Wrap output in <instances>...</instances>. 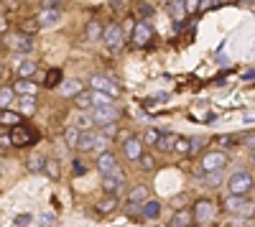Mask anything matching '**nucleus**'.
<instances>
[{
    "mask_svg": "<svg viewBox=\"0 0 255 227\" xmlns=\"http://www.w3.org/2000/svg\"><path fill=\"white\" fill-rule=\"evenodd\" d=\"M36 61H31V59H26V61H18V77H23V79H28V77H33L36 74Z\"/></svg>",
    "mask_w": 255,
    "mask_h": 227,
    "instance_id": "nucleus-20",
    "label": "nucleus"
},
{
    "mask_svg": "<svg viewBox=\"0 0 255 227\" xmlns=\"http://www.w3.org/2000/svg\"><path fill=\"white\" fill-rule=\"evenodd\" d=\"M123 153H125V158H130V161H140V156H143V140L140 138H128L123 143Z\"/></svg>",
    "mask_w": 255,
    "mask_h": 227,
    "instance_id": "nucleus-12",
    "label": "nucleus"
},
{
    "mask_svg": "<svg viewBox=\"0 0 255 227\" xmlns=\"http://www.w3.org/2000/svg\"><path fill=\"white\" fill-rule=\"evenodd\" d=\"M138 15H140V18H151V15H153L151 5H145V3H140V5H138Z\"/></svg>",
    "mask_w": 255,
    "mask_h": 227,
    "instance_id": "nucleus-40",
    "label": "nucleus"
},
{
    "mask_svg": "<svg viewBox=\"0 0 255 227\" xmlns=\"http://www.w3.org/2000/svg\"><path fill=\"white\" fill-rule=\"evenodd\" d=\"M140 212H143L145 220H158V215H161V204H158V202H145L143 207H140Z\"/></svg>",
    "mask_w": 255,
    "mask_h": 227,
    "instance_id": "nucleus-21",
    "label": "nucleus"
},
{
    "mask_svg": "<svg viewBox=\"0 0 255 227\" xmlns=\"http://www.w3.org/2000/svg\"><path fill=\"white\" fill-rule=\"evenodd\" d=\"M13 90H15V95H33L36 97V92H38V87L33 85L31 79H23V77H18V82L13 85Z\"/></svg>",
    "mask_w": 255,
    "mask_h": 227,
    "instance_id": "nucleus-18",
    "label": "nucleus"
},
{
    "mask_svg": "<svg viewBox=\"0 0 255 227\" xmlns=\"http://www.w3.org/2000/svg\"><path fill=\"white\" fill-rule=\"evenodd\" d=\"M59 20H61V8H41V15H38L41 28H54Z\"/></svg>",
    "mask_w": 255,
    "mask_h": 227,
    "instance_id": "nucleus-11",
    "label": "nucleus"
},
{
    "mask_svg": "<svg viewBox=\"0 0 255 227\" xmlns=\"http://www.w3.org/2000/svg\"><path fill=\"white\" fill-rule=\"evenodd\" d=\"M46 166V158L41 156V153H33L31 158H28V171H41Z\"/></svg>",
    "mask_w": 255,
    "mask_h": 227,
    "instance_id": "nucleus-28",
    "label": "nucleus"
},
{
    "mask_svg": "<svg viewBox=\"0 0 255 227\" xmlns=\"http://www.w3.org/2000/svg\"><path fill=\"white\" fill-rule=\"evenodd\" d=\"M191 217H194L197 225H209L212 220H215V202L199 199V202L194 204V210H191Z\"/></svg>",
    "mask_w": 255,
    "mask_h": 227,
    "instance_id": "nucleus-3",
    "label": "nucleus"
},
{
    "mask_svg": "<svg viewBox=\"0 0 255 227\" xmlns=\"http://www.w3.org/2000/svg\"><path fill=\"white\" fill-rule=\"evenodd\" d=\"M220 179H222V169L220 171H204V181L209 184V187H217Z\"/></svg>",
    "mask_w": 255,
    "mask_h": 227,
    "instance_id": "nucleus-30",
    "label": "nucleus"
},
{
    "mask_svg": "<svg viewBox=\"0 0 255 227\" xmlns=\"http://www.w3.org/2000/svg\"><path fill=\"white\" fill-rule=\"evenodd\" d=\"M113 95L108 92H100V90H92V102H95V108H102V105H113Z\"/></svg>",
    "mask_w": 255,
    "mask_h": 227,
    "instance_id": "nucleus-22",
    "label": "nucleus"
},
{
    "mask_svg": "<svg viewBox=\"0 0 255 227\" xmlns=\"http://www.w3.org/2000/svg\"><path fill=\"white\" fill-rule=\"evenodd\" d=\"M79 135H82L79 128H67V130H64V140H67L69 148H77L79 146Z\"/></svg>",
    "mask_w": 255,
    "mask_h": 227,
    "instance_id": "nucleus-25",
    "label": "nucleus"
},
{
    "mask_svg": "<svg viewBox=\"0 0 255 227\" xmlns=\"http://www.w3.org/2000/svg\"><path fill=\"white\" fill-rule=\"evenodd\" d=\"M74 100H77V108H79V110H92V108H95V102H92V92H79Z\"/></svg>",
    "mask_w": 255,
    "mask_h": 227,
    "instance_id": "nucleus-24",
    "label": "nucleus"
},
{
    "mask_svg": "<svg viewBox=\"0 0 255 227\" xmlns=\"http://www.w3.org/2000/svg\"><path fill=\"white\" fill-rule=\"evenodd\" d=\"M115 133H118V122H110V125H102V135L115 138Z\"/></svg>",
    "mask_w": 255,
    "mask_h": 227,
    "instance_id": "nucleus-38",
    "label": "nucleus"
},
{
    "mask_svg": "<svg viewBox=\"0 0 255 227\" xmlns=\"http://www.w3.org/2000/svg\"><path fill=\"white\" fill-rule=\"evenodd\" d=\"M158 138H161V133H158L156 128H148V130H145V138H143V140H145V143H158Z\"/></svg>",
    "mask_w": 255,
    "mask_h": 227,
    "instance_id": "nucleus-35",
    "label": "nucleus"
},
{
    "mask_svg": "<svg viewBox=\"0 0 255 227\" xmlns=\"http://www.w3.org/2000/svg\"><path fill=\"white\" fill-rule=\"evenodd\" d=\"M44 169H46V174H49L51 179H59V163H56V161H46Z\"/></svg>",
    "mask_w": 255,
    "mask_h": 227,
    "instance_id": "nucleus-34",
    "label": "nucleus"
},
{
    "mask_svg": "<svg viewBox=\"0 0 255 227\" xmlns=\"http://www.w3.org/2000/svg\"><path fill=\"white\" fill-rule=\"evenodd\" d=\"M148 194H151V192H148L145 184H138V187H133L130 194H128V202H130V204H145L148 202Z\"/></svg>",
    "mask_w": 255,
    "mask_h": 227,
    "instance_id": "nucleus-17",
    "label": "nucleus"
},
{
    "mask_svg": "<svg viewBox=\"0 0 255 227\" xmlns=\"http://www.w3.org/2000/svg\"><path fill=\"white\" fill-rule=\"evenodd\" d=\"M10 140H13V146H31V143L36 140V135L28 133V128H15Z\"/></svg>",
    "mask_w": 255,
    "mask_h": 227,
    "instance_id": "nucleus-15",
    "label": "nucleus"
},
{
    "mask_svg": "<svg viewBox=\"0 0 255 227\" xmlns=\"http://www.w3.org/2000/svg\"><path fill=\"white\" fill-rule=\"evenodd\" d=\"M222 207L232 217H255V204L248 199V194H227L222 199Z\"/></svg>",
    "mask_w": 255,
    "mask_h": 227,
    "instance_id": "nucleus-1",
    "label": "nucleus"
},
{
    "mask_svg": "<svg viewBox=\"0 0 255 227\" xmlns=\"http://www.w3.org/2000/svg\"><path fill=\"white\" fill-rule=\"evenodd\" d=\"M123 181H125V176H123V171H115V174H102V189L108 192V194H118L120 189H123Z\"/></svg>",
    "mask_w": 255,
    "mask_h": 227,
    "instance_id": "nucleus-7",
    "label": "nucleus"
},
{
    "mask_svg": "<svg viewBox=\"0 0 255 227\" xmlns=\"http://www.w3.org/2000/svg\"><path fill=\"white\" fill-rule=\"evenodd\" d=\"M90 85H92V90L108 92V95H113V97H118V95H120V92H118V85H115V82H110L108 77H102V74H92Z\"/></svg>",
    "mask_w": 255,
    "mask_h": 227,
    "instance_id": "nucleus-8",
    "label": "nucleus"
},
{
    "mask_svg": "<svg viewBox=\"0 0 255 227\" xmlns=\"http://www.w3.org/2000/svg\"><path fill=\"white\" fill-rule=\"evenodd\" d=\"M123 38H125V33H123V28H120L118 23H110L108 28L102 31V41H105L110 49H115V51L123 46Z\"/></svg>",
    "mask_w": 255,
    "mask_h": 227,
    "instance_id": "nucleus-6",
    "label": "nucleus"
},
{
    "mask_svg": "<svg viewBox=\"0 0 255 227\" xmlns=\"http://www.w3.org/2000/svg\"><path fill=\"white\" fill-rule=\"evenodd\" d=\"M250 158H253V163H255V148H253V153H250Z\"/></svg>",
    "mask_w": 255,
    "mask_h": 227,
    "instance_id": "nucleus-46",
    "label": "nucleus"
},
{
    "mask_svg": "<svg viewBox=\"0 0 255 227\" xmlns=\"http://www.w3.org/2000/svg\"><path fill=\"white\" fill-rule=\"evenodd\" d=\"M243 79H255V72H248V74H243Z\"/></svg>",
    "mask_w": 255,
    "mask_h": 227,
    "instance_id": "nucleus-45",
    "label": "nucleus"
},
{
    "mask_svg": "<svg viewBox=\"0 0 255 227\" xmlns=\"http://www.w3.org/2000/svg\"><path fill=\"white\" fill-rule=\"evenodd\" d=\"M0 77H3V64H0Z\"/></svg>",
    "mask_w": 255,
    "mask_h": 227,
    "instance_id": "nucleus-47",
    "label": "nucleus"
},
{
    "mask_svg": "<svg viewBox=\"0 0 255 227\" xmlns=\"http://www.w3.org/2000/svg\"><path fill=\"white\" fill-rule=\"evenodd\" d=\"M191 220H194V217H189L186 212H176L174 215V227H189Z\"/></svg>",
    "mask_w": 255,
    "mask_h": 227,
    "instance_id": "nucleus-32",
    "label": "nucleus"
},
{
    "mask_svg": "<svg viewBox=\"0 0 255 227\" xmlns=\"http://www.w3.org/2000/svg\"><path fill=\"white\" fill-rule=\"evenodd\" d=\"M253 189V176H250V171H235L230 176V181H227V192L230 194H248Z\"/></svg>",
    "mask_w": 255,
    "mask_h": 227,
    "instance_id": "nucleus-2",
    "label": "nucleus"
},
{
    "mask_svg": "<svg viewBox=\"0 0 255 227\" xmlns=\"http://www.w3.org/2000/svg\"><path fill=\"white\" fill-rule=\"evenodd\" d=\"M8 44L13 51H20V54H28L33 49V41H31V33H15L8 38Z\"/></svg>",
    "mask_w": 255,
    "mask_h": 227,
    "instance_id": "nucleus-10",
    "label": "nucleus"
},
{
    "mask_svg": "<svg viewBox=\"0 0 255 227\" xmlns=\"http://www.w3.org/2000/svg\"><path fill=\"white\" fill-rule=\"evenodd\" d=\"M97 36H100V23L92 20V23L87 26V38H97Z\"/></svg>",
    "mask_w": 255,
    "mask_h": 227,
    "instance_id": "nucleus-39",
    "label": "nucleus"
},
{
    "mask_svg": "<svg viewBox=\"0 0 255 227\" xmlns=\"http://www.w3.org/2000/svg\"><path fill=\"white\" fill-rule=\"evenodd\" d=\"M151 36H153L151 23H148V20H140V23L133 28V44L135 46H145L148 41H151Z\"/></svg>",
    "mask_w": 255,
    "mask_h": 227,
    "instance_id": "nucleus-9",
    "label": "nucleus"
},
{
    "mask_svg": "<svg viewBox=\"0 0 255 227\" xmlns=\"http://www.w3.org/2000/svg\"><path fill=\"white\" fill-rule=\"evenodd\" d=\"M202 146H204V143H202L199 138H194V140H191V153H189V156H194V153H199V148H202Z\"/></svg>",
    "mask_w": 255,
    "mask_h": 227,
    "instance_id": "nucleus-41",
    "label": "nucleus"
},
{
    "mask_svg": "<svg viewBox=\"0 0 255 227\" xmlns=\"http://www.w3.org/2000/svg\"><path fill=\"white\" fill-rule=\"evenodd\" d=\"M140 163H143L145 169H153V158H151V156H145V153L140 156Z\"/></svg>",
    "mask_w": 255,
    "mask_h": 227,
    "instance_id": "nucleus-43",
    "label": "nucleus"
},
{
    "mask_svg": "<svg viewBox=\"0 0 255 227\" xmlns=\"http://www.w3.org/2000/svg\"><path fill=\"white\" fill-rule=\"evenodd\" d=\"M56 79H59V72H51V74H49V79H46V85L51 87V85H54V82H56Z\"/></svg>",
    "mask_w": 255,
    "mask_h": 227,
    "instance_id": "nucleus-44",
    "label": "nucleus"
},
{
    "mask_svg": "<svg viewBox=\"0 0 255 227\" xmlns=\"http://www.w3.org/2000/svg\"><path fill=\"white\" fill-rule=\"evenodd\" d=\"M56 92H59L61 97H67V100H69V97H77V95L82 92V82H79V79H64Z\"/></svg>",
    "mask_w": 255,
    "mask_h": 227,
    "instance_id": "nucleus-14",
    "label": "nucleus"
},
{
    "mask_svg": "<svg viewBox=\"0 0 255 227\" xmlns=\"http://www.w3.org/2000/svg\"><path fill=\"white\" fill-rule=\"evenodd\" d=\"M72 174H74V176H84V174H87V166H84V163H79V161H74V163H72Z\"/></svg>",
    "mask_w": 255,
    "mask_h": 227,
    "instance_id": "nucleus-37",
    "label": "nucleus"
},
{
    "mask_svg": "<svg viewBox=\"0 0 255 227\" xmlns=\"http://www.w3.org/2000/svg\"><path fill=\"white\" fill-rule=\"evenodd\" d=\"M13 92H15L13 87H10V90H8V87H5V90H0V108H5L8 102L13 100Z\"/></svg>",
    "mask_w": 255,
    "mask_h": 227,
    "instance_id": "nucleus-33",
    "label": "nucleus"
},
{
    "mask_svg": "<svg viewBox=\"0 0 255 227\" xmlns=\"http://www.w3.org/2000/svg\"><path fill=\"white\" fill-rule=\"evenodd\" d=\"M92 125H95V117H92V115H79V117H77V128L90 130Z\"/></svg>",
    "mask_w": 255,
    "mask_h": 227,
    "instance_id": "nucleus-31",
    "label": "nucleus"
},
{
    "mask_svg": "<svg viewBox=\"0 0 255 227\" xmlns=\"http://www.w3.org/2000/svg\"><path fill=\"white\" fill-rule=\"evenodd\" d=\"M97 169H100V174H115V171H118V161H115V156L102 151V153L97 156Z\"/></svg>",
    "mask_w": 255,
    "mask_h": 227,
    "instance_id": "nucleus-13",
    "label": "nucleus"
},
{
    "mask_svg": "<svg viewBox=\"0 0 255 227\" xmlns=\"http://www.w3.org/2000/svg\"><path fill=\"white\" fill-rule=\"evenodd\" d=\"M171 15H174L176 23L184 20V15H186V0H171Z\"/></svg>",
    "mask_w": 255,
    "mask_h": 227,
    "instance_id": "nucleus-23",
    "label": "nucleus"
},
{
    "mask_svg": "<svg viewBox=\"0 0 255 227\" xmlns=\"http://www.w3.org/2000/svg\"><path fill=\"white\" fill-rule=\"evenodd\" d=\"M36 26L41 28V23H38V18H36V20H26V23L20 26V31H23V33H33V31H36Z\"/></svg>",
    "mask_w": 255,
    "mask_h": 227,
    "instance_id": "nucleus-36",
    "label": "nucleus"
},
{
    "mask_svg": "<svg viewBox=\"0 0 255 227\" xmlns=\"http://www.w3.org/2000/svg\"><path fill=\"white\" fill-rule=\"evenodd\" d=\"M199 3H202V0H186V13H194L199 8Z\"/></svg>",
    "mask_w": 255,
    "mask_h": 227,
    "instance_id": "nucleus-42",
    "label": "nucleus"
},
{
    "mask_svg": "<svg viewBox=\"0 0 255 227\" xmlns=\"http://www.w3.org/2000/svg\"><path fill=\"white\" fill-rule=\"evenodd\" d=\"M174 153H179V156H189V153H191V140H189V138H176Z\"/></svg>",
    "mask_w": 255,
    "mask_h": 227,
    "instance_id": "nucleus-27",
    "label": "nucleus"
},
{
    "mask_svg": "<svg viewBox=\"0 0 255 227\" xmlns=\"http://www.w3.org/2000/svg\"><path fill=\"white\" fill-rule=\"evenodd\" d=\"M158 151H163V153H174V146H176V135L174 133H161V138H158Z\"/></svg>",
    "mask_w": 255,
    "mask_h": 227,
    "instance_id": "nucleus-19",
    "label": "nucleus"
},
{
    "mask_svg": "<svg viewBox=\"0 0 255 227\" xmlns=\"http://www.w3.org/2000/svg\"><path fill=\"white\" fill-rule=\"evenodd\" d=\"M18 110L20 115H33L36 113V97L33 95H18Z\"/></svg>",
    "mask_w": 255,
    "mask_h": 227,
    "instance_id": "nucleus-16",
    "label": "nucleus"
},
{
    "mask_svg": "<svg viewBox=\"0 0 255 227\" xmlns=\"http://www.w3.org/2000/svg\"><path fill=\"white\" fill-rule=\"evenodd\" d=\"M115 207H118V199H115V197L110 194V197L105 199V202H100V207H97V210H100L102 215H110V212H113Z\"/></svg>",
    "mask_w": 255,
    "mask_h": 227,
    "instance_id": "nucleus-29",
    "label": "nucleus"
},
{
    "mask_svg": "<svg viewBox=\"0 0 255 227\" xmlns=\"http://www.w3.org/2000/svg\"><path fill=\"white\" fill-rule=\"evenodd\" d=\"M92 117H95V125H110V122H118V110L113 105L92 108Z\"/></svg>",
    "mask_w": 255,
    "mask_h": 227,
    "instance_id": "nucleus-5",
    "label": "nucleus"
},
{
    "mask_svg": "<svg viewBox=\"0 0 255 227\" xmlns=\"http://www.w3.org/2000/svg\"><path fill=\"white\" fill-rule=\"evenodd\" d=\"M227 163V153L225 151H209L202 156V171H220Z\"/></svg>",
    "mask_w": 255,
    "mask_h": 227,
    "instance_id": "nucleus-4",
    "label": "nucleus"
},
{
    "mask_svg": "<svg viewBox=\"0 0 255 227\" xmlns=\"http://www.w3.org/2000/svg\"><path fill=\"white\" fill-rule=\"evenodd\" d=\"M20 115L10 113V110H0V125H18Z\"/></svg>",
    "mask_w": 255,
    "mask_h": 227,
    "instance_id": "nucleus-26",
    "label": "nucleus"
}]
</instances>
